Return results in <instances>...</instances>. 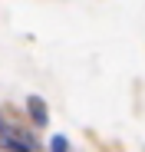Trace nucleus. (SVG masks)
Returning <instances> with one entry per match:
<instances>
[{
    "mask_svg": "<svg viewBox=\"0 0 145 152\" xmlns=\"http://www.w3.org/2000/svg\"><path fill=\"white\" fill-rule=\"evenodd\" d=\"M27 106H30V116H33L40 126H46V103H43V99H40V96H30Z\"/></svg>",
    "mask_w": 145,
    "mask_h": 152,
    "instance_id": "f03ea898",
    "label": "nucleus"
},
{
    "mask_svg": "<svg viewBox=\"0 0 145 152\" xmlns=\"http://www.w3.org/2000/svg\"><path fill=\"white\" fill-rule=\"evenodd\" d=\"M50 152H69V142H66L63 136H56V139H53V145H50Z\"/></svg>",
    "mask_w": 145,
    "mask_h": 152,
    "instance_id": "7ed1b4c3",
    "label": "nucleus"
},
{
    "mask_svg": "<svg viewBox=\"0 0 145 152\" xmlns=\"http://www.w3.org/2000/svg\"><path fill=\"white\" fill-rule=\"evenodd\" d=\"M7 145H10L13 152H33V149H36V142H33V139H27V132H10Z\"/></svg>",
    "mask_w": 145,
    "mask_h": 152,
    "instance_id": "f257e3e1",
    "label": "nucleus"
}]
</instances>
